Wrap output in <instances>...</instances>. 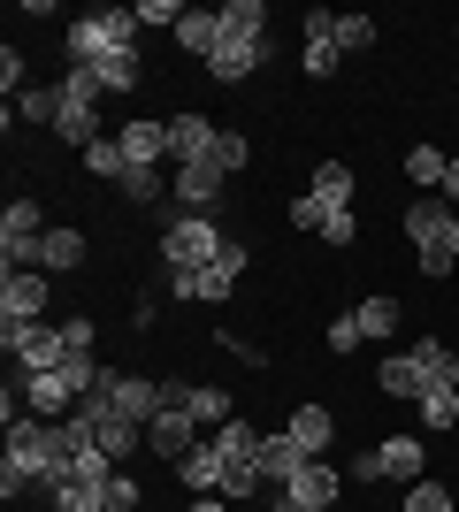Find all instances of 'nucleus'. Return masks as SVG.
Wrapping results in <instances>:
<instances>
[{
  "mask_svg": "<svg viewBox=\"0 0 459 512\" xmlns=\"http://www.w3.org/2000/svg\"><path fill=\"white\" fill-rule=\"evenodd\" d=\"M222 245H230L222 214H161V237H153L161 268H215Z\"/></svg>",
  "mask_w": 459,
  "mask_h": 512,
  "instance_id": "1",
  "label": "nucleus"
},
{
  "mask_svg": "<svg viewBox=\"0 0 459 512\" xmlns=\"http://www.w3.org/2000/svg\"><path fill=\"white\" fill-rule=\"evenodd\" d=\"M62 39H69V69H85V62H100V54H131V46L146 39V23H138V8H85Z\"/></svg>",
  "mask_w": 459,
  "mask_h": 512,
  "instance_id": "2",
  "label": "nucleus"
},
{
  "mask_svg": "<svg viewBox=\"0 0 459 512\" xmlns=\"http://www.w3.org/2000/svg\"><path fill=\"white\" fill-rule=\"evenodd\" d=\"M245 268H253V253H245L238 237H230L215 268H169V276H161V291H169V299H184V306H222L230 291H238Z\"/></svg>",
  "mask_w": 459,
  "mask_h": 512,
  "instance_id": "3",
  "label": "nucleus"
},
{
  "mask_svg": "<svg viewBox=\"0 0 459 512\" xmlns=\"http://www.w3.org/2000/svg\"><path fill=\"white\" fill-rule=\"evenodd\" d=\"M54 138L77 146V153H85L92 138H108V130H100V85H92V69H69L62 77V123H54Z\"/></svg>",
  "mask_w": 459,
  "mask_h": 512,
  "instance_id": "4",
  "label": "nucleus"
},
{
  "mask_svg": "<svg viewBox=\"0 0 459 512\" xmlns=\"http://www.w3.org/2000/svg\"><path fill=\"white\" fill-rule=\"evenodd\" d=\"M0 352L16 360V375H54V367L77 360L69 337H62V329H46V321H31V329H0Z\"/></svg>",
  "mask_w": 459,
  "mask_h": 512,
  "instance_id": "5",
  "label": "nucleus"
},
{
  "mask_svg": "<svg viewBox=\"0 0 459 512\" xmlns=\"http://www.w3.org/2000/svg\"><path fill=\"white\" fill-rule=\"evenodd\" d=\"M54 306V276L39 268H0V329H31Z\"/></svg>",
  "mask_w": 459,
  "mask_h": 512,
  "instance_id": "6",
  "label": "nucleus"
},
{
  "mask_svg": "<svg viewBox=\"0 0 459 512\" xmlns=\"http://www.w3.org/2000/svg\"><path fill=\"white\" fill-rule=\"evenodd\" d=\"M222 199H230V176H222L215 161L169 169V207H176V214H222Z\"/></svg>",
  "mask_w": 459,
  "mask_h": 512,
  "instance_id": "7",
  "label": "nucleus"
},
{
  "mask_svg": "<svg viewBox=\"0 0 459 512\" xmlns=\"http://www.w3.org/2000/svg\"><path fill=\"white\" fill-rule=\"evenodd\" d=\"M261 69H268V39H230V31H222V46L207 54V77L230 85V92H245Z\"/></svg>",
  "mask_w": 459,
  "mask_h": 512,
  "instance_id": "8",
  "label": "nucleus"
},
{
  "mask_svg": "<svg viewBox=\"0 0 459 512\" xmlns=\"http://www.w3.org/2000/svg\"><path fill=\"white\" fill-rule=\"evenodd\" d=\"M215 138H222V123H215V115H199V107L169 115V169H192V161H215Z\"/></svg>",
  "mask_w": 459,
  "mask_h": 512,
  "instance_id": "9",
  "label": "nucleus"
},
{
  "mask_svg": "<svg viewBox=\"0 0 459 512\" xmlns=\"http://www.w3.org/2000/svg\"><path fill=\"white\" fill-rule=\"evenodd\" d=\"M115 146H123L131 169H169V115H131L115 130Z\"/></svg>",
  "mask_w": 459,
  "mask_h": 512,
  "instance_id": "10",
  "label": "nucleus"
},
{
  "mask_svg": "<svg viewBox=\"0 0 459 512\" xmlns=\"http://www.w3.org/2000/svg\"><path fill=\"white\" fill-rule=\"evenodd\" d=\"M23 406L39 413V421H69V413L85 406V390H77L69 367H54V375H23Z\"/></svg>",
  "mask_w": 459,
  "mask_h": 512,
  "instance_id": "11",
  "label": "nucleus"
},
{
  "mask_svg": "<svg viewBox=\"0 0 459 512\" xmlns=\"http://www.w3.org/2000/svg\"><path fill=\"white\" fill-rule=\"evenodd\" d=\"M284 497L306 505V512H329L337 497H345V467H337V459H306V467L284 482Z\"/></svg>",
  "mask_w": 459,
  "mask_h": 512,
  "instance_id": "12",
  "label": "nucleus"
},
{
  "mask_svg": "<svg viewBox=\"0 0 459 512\" xmlns=\"http://www.w3.org/2000/svg\"><path fill=\"white\" fill-rule=\"evenodd\" d=\"M199 436H207V428H199V413H192V406H161V413L146 421V451H161L169 467L199 444Z\"/></svg>",
  "mask_w": 459,
  "mask_h": 512,
  "instance_id": "13",
  "label": "nucleus"
},
{
  "mask_svg": "<svg viewBox=\"0 0 459 512\" xmlns=\"http://www.w3.org/2000/svg\"><path fill=\"white\" fill-rule=\"evenodd\" d=\"M176 482H184V497H222V482H230V467H222V451H215V436H199L184 459H176Z\"/></svg>",
  "mask_w": 459,
  "mask_h": 512,
  "instance_id": "14",
  "label": "nucleus"
},
{
  "mask_svg": "<svg viewBox=\"0 0 459 512\" xmlns=\"http://www.w3.org/2000/svg\"><path fill=\"white\" fill-rule=\"evenodd\" d=\"M169 406H192V413H199V428H222V421H238L230 390H222V383H192V375H169Z\"/></svg>",
  "mask_w": 459,
  "mask_h": 512,
  "instance_id": "15",
  "label": "nucleus"
},
{
  "mask_svg": "<svg viewBox=\"0 0 459 512\" xmlns=\"http://www.w3.org/2000/svg\"><path fill=\"white\" fill-rule=\"evenodd\" d=\"M108 390H115V406L131 413L138 428H146L153 413L169 406V383H153V375H123V367H108Z\"/></svg>",
  "mask_w": 459,
  "mask_h": 512,
  "instance_id": "16",
  "label": "nucleus"
},
{
  "mask_svg": "<svg viewBox=\"0 0 459 512\" xmlns=\"http://www.w3.org/2000/svg\"><path fill=\"white\" fill-rule=\"evenodd\" d=\"M261 436H268V428H253L245 413H238V421H222V428H215L222 467H230V474H261Z\"/></svg>",
  "mask_w": 459,
  "mask_h": 512,
  "instance_id": "17",
  "label": "nucleus"
},
{
  "mask_svg": "<svg viewBox=\"0 0 459 512\" xmlns=\"http://www.w3.org/2000/svg\"><path fill=\"white\" fill-rule=\"evenodd\" d=\"M452 214H459V207H444V192H421V199H414V207L398 214V230L414 237V253H421V245H437V237H444V230H452Z\"/></svg>",
  "mask_w": 459,
  "mask_h": 512,
  "instance_id": "18",
  "label": "nucleus"
},
{
  "mask_svg": "<svg viewBox=\"0 0 459 512\" xmlns=\"http://www.w3.org/2000/svg\"><path fill=\"white\" fill-rule=\"evenodd\" d=\"M291 444L306 451V459H329V444H337V413L329 406H291Z\"/></svg>",
  "mask_w": 459,
  "mask_h": 512,
  "instance_id": "19",
  "label": "nucleus"
},
{
  "mask_svg": "<svg viewBox=\"0 0 459 512\" xmlns=\"http://www.w3.org/2000/svg\"><path fill=\"white\" fill-rule=\"evenodd\" d=\"M85 230H62V222H54V230L39 237V276H77V268H85Z\"/></svg>",
  "mask_w": 459,
  "mask_h": 512,
  "instance_id": "20",
  "label": "nucleus"
},
{
  "mask_svg": "<svg viewBox=\"0 0 459 512\" xmlns=\"http://www.w3.org/2000/svg\"><path fill=\"white\" fill-rule=\"evenodd\" d=\"M169 39H176V54H192V62L207 69V54L222 46V16H215V8H184V23H176Z\"/></svg>",
  "mask_w": 459,
  "mask_h": 512,
  "instance_id": "21",
  "label": "nucleus"
},
{
  "mask_svg": "<svg viewBox=\"0 0 459 512\" xmlns=\"http://www.w3.org/2000/svg\"><path fill=\"white\" fill-rule=\"evenodd\" d=\"M337 62H345V54H337V39H329V8H314V16H306V46H299V69L314 77V85H322V77H337Z\"/></svg>",
  "mask_w": 459,
  "mask_h": 512,
  "instance_id": "22",
  "label": "nucleus"
},
{
  "mask_svg": "<svg viewBox=\"0 0 459 512\" xmlns=\"http://www.w3.org/2000/svg\"><path fill=\"white\" fill-rule=\"evenodd\" d=\"M383 482H421V474H429V451H421V436L414 428H398V436H383Z\"/></svg>",
  "mask_w": 459,
  "mask_h": 512,
  "instance_id": "23",
  "label": "nucleus"
},
{
  "mask_svg": "<svg viewBox=\"0 0 459 512\" xmlns=\"http://www.w3.org/2000/svg\"><path fill=\"white\" fill-rule=\"evenodd\" d=\"M92 69V85H100V100L108 92H138L146 85V46H131V54H100V62H85Z\"/></svg>",
  "mask_w": 459,
  "mask_h": 512,
  "instance_id": "24",
  "label": "nucleus"
},
{
  "mask_svg": "<svg viewBox=\"0 0 459 512\" xmlns=\"http://www.w3.org/2000/svg\"><path fill=\"white\" fill-rule=\"evenodd\" d=\"M375 390L383 398H398V406H421V367H414V352H383V367H375Z\"/></svg>",
  "mask_w": 459,
  "mask_h": 512,
  "instance_id": "25",
  "label": "nucleus"
},
{
  "mask_svg": "<svg viewBox=\"0 0 459 512\" xmlns=\"http://www.w3.org/2000/svg\"><path fill=\"white\" fill-rule=\"evenodd\" d=\"M299 467H306V451L291 444V428H268V436H261V482H268V490H284Z\"/></svg>",
  "mask_w": 459,
  "mask_h": 512,
  "instance_id": "26",
  "label": "nucleus"
},
{
  "mask_svg": "<svg viewBox=\"0 0 459 512\" xmlns=\"http://www.w3.org/2000/svg\"><path fill=\"white\" fill-rule=\"evenodd\" d=\"M406 352H414V367H421V383H429V390H452L459 383V352L444 337H414Z\"/></svg>",
  "mask_w": 459,
  "mask_h": 512,
  "instance_id": "27",
  "label": "nucleus"
},
{
  "mask_svg": "<svg viewBox=\"0 0 459 512\" xmlns=\"http://www.w3.org/2000/svg\"><path fill=\"white\" fill-rule=\"evenodd\" d=\"M352 314H360V337H368V344H383V337H398V329H406V306H398L391 291H368Z\"/></svg>",
  "mask_w": 459,
  "mask_h": 512,
  "instance_id": "28",
  "label": "nucleus"
},
{
  "mask_svg": "<svg viewBox=\"0 0 459 512\" xmlns=\"http://www.w3.org/2000/svg\"><path fill=\"white\" fill-rule=\"evenodd\" d=\"M306 192L322 199V207H352V192H360V176H352V161H314V176H306Z\"/></svg>",
  "mask_w": 459,
  "mask_h": 512,
  "instance_id": "29",
  "label": "nucleus"
},
{
  "mask_svg": "<svg viewBox=\"0 0 459 512\" xmlns=\"http://www.w3.org/2000/svg\"><path fill=\"white\" fill-rule=\"evenodd\" d=\"M31 237H46L39 199H8V207H0V245H31Z\"/></svg>",
  "mask_w": 459,
  "mask_h": 512,
  "instance_id": "30",
  "label": "nucleus"
},
{
  "mask_svg": "<svg viewBox=\"0 0 459 512\" xmlns=\"http://www.w3.org/2000/svg\"><path fill=\"white\" fill-rule=\"evenodd\" d=\"M123 207H169V169H123Z\"/></svg>",
  "mask_w": 459,
  "mask_h": 512,
  "instance_id": "31",
  "label": "nucleus"
},
{
  "mask_svg": "<svg viewBox=\"0 0 459 512\" xmlns=\"http://www.w3.org/2000/svg\"><path fill=\"white\" fill-rule=\"evenodd\" d=\"M421 436H452V428H459V383L452 390H421Z\"/></svg>",
  "mask_w": 459,
  "mask_h": 512,
  "instance_id": "32",
  "label": "nucleus"
},
{
  "mask_svg": "<svg viewBox=\"0 0 459 512\" xmlns=\"http://www.w3.org/2000/svg\"><path fill=\"white\" fill-rule=\"evenodd\" d=\"M215 16L230 39H268V0H222Z\"/></svg>",
  "mask_w": 459,
  "mask_h": 512,
  "instance_id": "33",
  "label": "nucleus"
},
{
  "mask_svg": "<svg viewBox=\"0 0 459 512\" xmlns=\"http://www.w3.org/2000/svg\"><path fill=\"white\" fill-rule=\"evenodd\" d=\"M329 39H337V54H368V46L383 39V23H375V16H352V8H345V16H329Z\"/></svg>",
  "mask_w": 459,
  "mask_h": 512,
  "instance_id": "34",
  "label": "nucleus"
},
{
  "mask_svg": "<svg viewBox=\"0 0 459 512\" xmlns=\"http://www.w3.org/2000/svg\"><path fill=\"white\" fill-rule=\"evenodd\" d=\"M444 169H452V153H444V146H406V184L444 192Z\"/></svg>",
  "mask_w": 459,
  "mask_h": 512,
  "instance_id": "35",
  "label": "nucleus"
},
{
  "mask_svg": "<svg viewBox=\"0 0 459 512\" xmlns=\"http://www.w3.org/2000/svg\"><path fill=\"white\" fill-rule=\"evenodd\" d=\"M16 123L54 130V123H62V85H31V92H16Z\"/></svg>",
  "mask_w": 459,
  "mask_h": 512,
  "instance_id": "36",
  "label": "nucleus"
},
{
  "mask_svg": "<svg viewBox=\"0 0 459 512\" xmlns=\"http://www.w3.org/2000/svg\"><path fill=\"white\" fill-rule=\"evenodd\" d=\"M398 512H459V490L437 482V474H421V482H406V505Z\"/></svg>",
  "mask_w": 459,
  "mask_h": 512,
  "instance_id": "37",
  "label": "nucleus"
},
{
  "mask_svg": "<svg viewBox=\"0 0 459 512\" xmlns=\"http://www.w3.org/2000/svg\"><path fill=\"white\" fill-rule=\"evenodd\" d=\"M77 161H85V176H100V184H123V169H131V161H123V146H115V130H108V138H92Z\"/></svg>",
  "mask_w": 459,
  "mask_h": 512,
  "instance_id": "38",
  "label": "nucleus"
},
{
  "mask_svg": "<svg viewBox=\"0 0 459 512\" xmlns=\"http://www.w3.org/2000/svg\"><path fill=\"white\" fill-rule=\"evenodd\" d=\"M46 505H54V512H108V482H77V474H69Z\"/></svg>",
  "mask_w": 459,
  "mask_h": 512,
  "instance_id": "39",
  "label": "nucleus"
},
{
  "mask_svg": "<svg viewBox=\"0 0 459 512\" xmlns=\"http://www.w3.org/2000/svg\"><path fill=\"white\" fill-rule=\"evenodd\" d=\"M322 344L337 352V360H352V352L368 344V337H360V314H352V306H345V314H329V321H322Z\"/></svg>",
  "mask_w": 459,
  "mask_h": 512,
  "instance_id": "40",
  "label": "nucleus"
},
{
  "mask_svg": "<svg viewBox=\"0 0 459 512\" xmlns=\"http://www.w3.org/2000/svg\"><path fill=\"white\" fill-rule=\"evenodd\" d=\"M245 161H253V138H245V130H230V123H222V138H215V169H222V176H238Z\"/></svg>",
  "mask_w": 459,
  "mask_h": 512,
  "instance_id": "41",
  "label": "nucleus"
},
{
  "mask_svg": "<svg viewBox=\"0 0 459 512\" xmlns=\"http://www.w3.org/2000/svg\"><path fill=\"white\" fill-rule=\"evenodd\" d=\"M322 245L352 253V245H360V214H352V207H329V214H322Z\"/></svg>",
  "mask_w": 459,
  "mask_h": 512,
  "instance_id": "42",
  "label": "nucleus"
},
{
  "mask_svg": "<svg viewBox=\"0 0 459 512\" xmlns=\"http://www.w3.org/2000/svg\"><path fill=\"white\" fill-rule=\"evenodd\" d=\"M414 268H421V276H429V283H444V276H452V268H459V253H452V245H444V237H437V245H421V253H414Z\"/></svg>",
  "mask_w": 459,
  "mask_h": 512,
  "instance_id": "43",
  "label": "nucleus"
},
{
  "mask_svg": "<svg viewBox=\"0 0 459 512\" xmlns=\"http://www.w3.org/2000/svg\"><path fill=\"white\" fill-rule=\"evenodd\" d=\"M138 505H146V482H138V474L123 467V474L108 482V512H138Z\"/></svg>",
  "mask_w": 459,
  "mask_h": 512,
  "instance_id": "44",
  "label": "nucleus"
},
{
  "mask_svg": "<svg viewBox=\"0 0 459 512\" xmlns=\"http://www.w3.org/2000/svg\"><path fill=\"white\" fill-rule=\"evenodd\" d=\"M0 85H8V100L31 92V62H23V46H0Z\"/></svg>",
  "mask_w": 459,
  "mask_h": 512,
  "instance_id": "45",
  "label": "nucleus"
},
{
  "mask_svg": "<svg viewBox=\"0 0 459 512\" xmlns=\"http://www.w3.org/2000/svg\"><path fill=\"white\" fill-rule=\"evenodd\" d=\"M138 23H146V31H176V23H184V0H138Z\"/></svg>",
  "mask_w": 459,
  "mask_h": 512,
  "instance_id": "46",
  "label": "nucleus"
},
{
  "mask_svg": "<svg viewBox=\"0 0 459 512\" xmlns=\"http://www.w3.org/2000/svg\"><path fill=\"white\" fill-rule=\"evenodd\" d=\"M222 352H230V360H245V367H268V344H253L245 329H222Z\"/></svg>",
  "mask_w": 459,
  "mask_h": 512,
  "instance_id": "47",
  "label": "nucleus"
},
{
  "mask_svg": "<svg viewBox=\"0 0 459 512\" xmlns=\"http://www.w3.org/2000/svg\"><path fill=\"white\" fill-rule=\"evenodd\" d=\"M62 337H69V352H92V344H100V321H92V314H69Z\"/></svg>",
  "mask_w": 459,
  "mask_h": 512,
  "instance_id": "48",
  "label": "nucleus"
},
{
  "mask_svg": "<svg viewBox=\"0 0 459 512\" xmlns=\"http://www.w3.org/2000/svg\"><path fill=\"white\" fill-rule=\"evenodd\" d=\"M322 199H314V192H299V199H291V230H322Z\"/></svg>",
  "mask_w": 459,
  "mask_h": 512,
  "instance_id": "49",
  "label": "nucleus"
},
{
  "mask_svg": "<svg viewBox=\"0 0 459 512\" xmlns=\"http://www.w3.org/2000/svg\"><path fill=\"white\" fill-rule=\"evenodd\" d=\"M345 482H383V451H360V459L345 467Z\"/></svg>",
  "mask_w": 459,
  "mask_h": 512,
  "instance_id": "50",
  "label": "nucleus"
},
{
  "mask_svg": "<svg viewBox=\"0 0 459 512\" xmlns=\"http://www.w3.org/2000/svg\"><path fill=\"white\" fill-rule=\"evenodd\" d=\"M444 207H459V153H452V169H444Z\"/></svg>",
  "mask_w": 459,
  "mask_h": 512,
  "instance_id": "51",
  "label": "nucleus"
},
{
  "mask_svg": "<svg viewBox=\"0 0 459 512\" xmlns=\"http://www.w3.org/2000/svg\"><path fill=\"white\" fill-rule=\"evenodd\" d=\"M261 512H306V505H291L284 490H268V497H261Z\"/></svg>",
  "mask_w": 459,
  "mask_h": 512,
  "instance_id": "52",
  "label": "nucleus"
},
{
  "mask_svg": "<svg viewBox=\"0 0 459 512\" xmlns=\"http://www.w3.org/2000/svg\"><path fill=\"white\" fill-rule=\"evenodd\" d=\"M184 512H230V505H222V497H192Z\"/></svg>",
  "mask_w": 459,
  "mask_h": 512,
  "instance_id": "53",
  "label": "nucleus"
},
{
  "mask_svg": "<svg viewBox=\"0 0 459 512\" xmlns=\"http://www.w3.org/2000/svg\"><path fill=\"white\" fill-rule=\"evenodd\" d=\"M444 245H452V253H459V214H452V230H444Z\"/></svg>",
  "mask_w": 459,
  "mask_h": 512,
  "instance_id": "54",
  "label": "nucleus"
},
{
  "mask_svg": "<svg viewBox=\"0 0 459 512\" xmlns=\"http://www.w3.org/2000/svg\"><path fill=\"white\" fill-rule=\"evenodd\" d=\"M452 39H459V23H452Z\"/></svg>",
  "mask_w": 459,
  "mask_h": 512,
  "instance_id": "55",
  "label": "nucleus"
},
{
  "mask_svg": "<svg viewBox=\"0 0 459 512\" xmlns=\"http://www.w3.org/2000/svg\"><path fill=\"white\" fill-rule=\"evenodd\" d=\"M452 490H459V482H452Z\"/></svg>",
  "mask_w": 459,
  "mask_h": 512,
  "instance_id": "56",
  "label": "nucleus"
},
{
  "mask_svg": "<svg viewBox=\"0 0 459 512\" xmlns=\"http://www.w3.org/2000/svg\"><path fill=\"white\" fill-rule=\"evenodd\" d=\"M329 512H337V505H329Z\"/></svg>",
  "mask_w": 459,
  "mask_h": 512,
  "instance_id": "57",
  "label": "nucleus"
}]
</instances>
